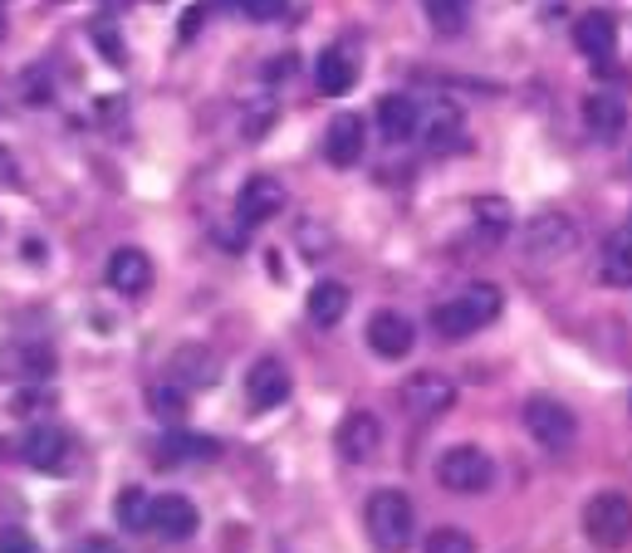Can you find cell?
Masks as SVG:
<instances>
[{
    "mask_svg": "<svg viewBox=\"0 0 632 553\" xmlns=\"http://www.w3.org/2000/svg\"><path fill=\"white\" fill-rule=\"evenodd\" d=\"M364 524L378 553H408L417 539V510L402 490H372L364 504Z\"/></svg>",
    "mask_w": 632,
    "mask_h": 553,
    "instance_id": "obj_1",
    "label": "cell"
},
{
    "mask_svg": "<svg viewBox=\"0 0 632 553\" xmlns=\"http://www.w3.org/2000/svg\"><path fill=\"white\" fill-rule=\"evenodd\" d=\"M501 304L505 295L495 285H471V289H461L456 299H446V304H436L432 309V329L436 338H471V333H481L485 323H495L501 319Z\"/></svg>",
    "mask_w": 632,
    "mask_h": 553,
    "instance_id": "obj_2",
    "label": "cell"
},
{
    "mask_svg": "<svg viewBox=\"0 0 632 553\" xmlns=\"http://www.w3.org/2000/svg\"><path fill=\"white\" fill-rule=\"evenodd\" d=\"M583 534L593 539L598 549H623L632 539V500L618 490H603L583 504Z\"/></svg>",
    "mask_w": 632,
    "mask_h": 553,
    "instance_id": "obj_3",
    "label": "cell"
},
{
    "mask_svg": "<svg viewBox=\"0 0 632 553\" xmlns=\"http://www.w3.org/2000/svg\"><path fill=\"white\" fill-rule=\"evenodd\" d=\"M436 480H442V490H451V494H481V490H491V480H495V460L485 456L481 446H451V450H442V460H436Z\"/></svg>",
    "mask_w": 632,
    "mask_h": 553,
    "instance_id": "obj_4",
    "label": "cell"
},
{
    "mask_svg": "<svg viewBox=\"0 0 632 553\" xmlns=\"http://www.w3.org/2000/svg\"><path fill=\"white\" fill-rule=\"evenodd\" d=\"M525 432L545 450H569L573 436H579V422H573V412L555 397H529L525 402Z\"/></svg>",
    "mask_w": 632,
    "mask_h": 553,
    "instance_id": "obj_5",
    "label": "cell"
},
{
    "mask_svg": "<svg viewBox=\"0 0 632 553\" xmlns=\"http://www.w3.org/2000/svg\"><path fill=\"white\" fill-rule=\"evenodd\" d=\"M579 245V225H573V216H563V211H545V216H535L525 225V251L529 259H563Z\"/></svg>",
    "mask_w": 632,
    "mask_h": 553,
    "instance_id": "obj_6",
    "label": "cell"
},
{
    "mask_svg": "<svg viewBox=\"0 0 632 553\" xmlns=\"http://www.w3.org/2000/svg\"><path fill=\"white\" fill-rule=\"evenodd\" d=\"M402 406L417 422H436L456 406V382L442 377V372H417V377L402 382Z\"/></svg>",
    "mask_w": 632,
    "mask_h": 553,
    "instance_id": "obj_7",
    "label": "cell"
},
{
    "mask_svg": "<svg viewBox=\"0 0 632 553\" xmlns=\"http://www.w3.org/2000/svg\"><path fill=\"white\" fill-rule=\"evenodd\" d=\"M334 446L348 466H368V460L382 450V422L372 412H348L334 432Z\"/></svg>",
    "mask_w": 632,
    "mask_h": 553,
    "instance_id": "obj_8",
    "label": "cell"
},
{
    "mask_svg": "<svg viewBox=\"0 0 632 553\" xmlns=\"http://www.w3.org/2000/svg\"><path fill=\"white\" fill-rule=\"evenodd\" d=\"M412 343H417V329H412L408 313H398V309H378V313L368 319V348H372L378 358H388V363L408 358V353H412Z\"/></svg>",
    "mask_w": 632,
    "mask_h": 553,
    "instance_id": "obj_9",
    "label": "cell"
},
{
    "mask_svg": "<svg viewBox=\"0 0 632 553\" xmlns=\"http://www.w3.org/2000/svg\"><path fill=\"white\" fill-rule=\"evenodd\" d=\"M20 456H25L30 470H50L54 476V470L70 466V436H64L54 422H40L20 436Z\"/></svg>",
    "mask_w": 632,
    "mask_h": 553,
    "instance_id": "obj_10",
    "label": "cell"
},
{
    "mask_svg": "<svg viewBox=\"0 0 632 553\" xmlns=\"http://www.w3.org/2000/svg\"><path fill=\"white\" fill-rule=\"evenodd\" d=\"M573 44H579L583 60L608 70L618 54V20L608 15V10H589V15H579V25H573Z\"/></svg>",
    "mask_w": 632,
    "mask_h": 553,
    "instance_id": "obj_11",
    "label": "cell"
},
{
    "mask_svg": "<svg viewBox=\"0 0 632 553\" xmlns=\"http://www.w3.org/2000/svg\"><path fill=\"white\" fill-rule=\"evenodd\" d=\"M368 152V128L358 113H338L329 123V132H324V157H329L334 167H358Z\"/></svg>",
    "mask_w": 632,
    "mask_h": 553,
    "instance_id": "obj_12",
    "label": "cell"
},
{
    "mask_svg": "<svg viewBox=\"0 0 632 553\" xmlns=\"http://www.w3.org/2000/svg\"><path fill=\"white\" fill-rule=\"evenodd\" d=\"M108 289L113 295H123V299H138V295H148V285H152V259L143 255V251H133V245H123V251H113L108 255Z\"/></svg>",
    "mask_w": 632,
    "mask_h": 553,
    "instance_id": "obj_13",
    "label": "cell"
},
{
    "mask_svg": "<svg viewBox=\"0 0 632 553\" xmlns=\"http://www.w3.org/2000/svg\"><path fill=\"white\" fill-rule=\"evenodd\" d=\"M280 211H285V187H280L275 177H251V182L241 187V196H235V216L245 225H265V221H275Z\"/></svg>",
    "mask_w": 632,
    "mask_h": 553,
    "instance_id": "obj_14",
    "label": "cell"
},
{
    "mask_svg": "<svg viewBox=\"0 0 632 553\" xmlns=\"http://www.w3.org/2000/svg\"><path fill=\"white\" fill-rule=\"evenodd\" d=\"M354 84H358L354 50H348V44H329V50L314 60V88H319L324 98H344Z\"/></svg>",
    "mask_w": 632,
    "mask_h": 553,
    "instance_id": "obj_15",
    "label": "cell"
},
{
    "mask_svg": "<svg viewBox=\"0 0 632 553\" xmlns=\"http://www.w3.org/2000/svg\"><path fill=\"white\" fill-rule=\"evenodd\" d=\"M217 377H221V358L211 353V348H201V343H187V348H177L172 353V382L177 387H187V392H207V387H217Z\"/></svg>",
    "mask_w": 632,
    "mask_h": 553,
    "instance_id": "obj_16",
    "label": "cell"
},
{
    "mask_svg": "<svg viewBox=\"0 0 632 553\" xmlns=\"http://www.w3.org/2000/svg\"><path fill=\"white\" fill-rule=\"evenodd\" d=\"M245 397H251L255 412H270L289 397V368L280 358H261L251 372H245Z\"/></svg>",
    "mask_w": 632,
    "mask_h": 553,
    "instance_id": "obj_17",
    "label": "cell"
},
{
    "mask_svg": "<svg viewBox=\"0 0 632 553\" xmlns=\"http://www.w3.org/2000/svg\"><path fill=\"white\" fill-rule=\"evenodd\" d=\"M0 372L15 382H35V387H44V377L54 372V348L44 343H10L6 353H0Z\"/></svg>",
    "mask_w": 632,
    "mask_h": 553,
    "instance_id": "obj_18",
    "label": "cell"
},
{
    "mask_svg": "<svg viewBox=\"0 0 632 553\" xmlns=\"http://www.w3.org/2000/svg\"><path fill=\"white\" fill-rule=\"evenodd\" d=\"M197 524H201V514L187 494H162V500H152V529L162 539H172V544L197 534Z\"/></svg>",
    "mask_w": 632,
    "mask_h": 553,
    "instance_id": "obj_19",
    "label": "cell"
},
{
    "mask_svg": "<svg viewBox=\"0 0 632 553\" xmlns=\"http://www.w3.org/2000/svg\"><path fill=\"white\" fill-rule=\"evenodd\" d=\"M217 456H221V446L197 432H172L157 446V466H191V460H217Z\"/></svg>",
    "mask_w": 632,
    "mask_h": 553,
    "instance_id": "obj_20",
    "label": "cell"
},
{
    "mask_svg": "<svg viewBox=\"0 0 632 553\" xmlns=\"http://www.w3.org/2000/svg\"><path fill=\"white\" fill-rule=\"evenodd\" d=\"M583 123H589L593 138L613 142L618 132L628 128V108H623V98H613V94H589V98H583Z\"/></svg>",
    "mask_w": 632,
    "mask_h": 553,
    "instance_id": "obj_21",
    "label": "cell"
},
{
    "mask_svg": "<svg viewBox=\"0 0 632 553\" xmlns=\"http://www.w3.org/2000/svg\"><path fill=\"white\" fill-rule=\"evenodd\" d=\"M378 128L388 142H408L417 132V104L408 94H382L378 98Z\"/></svg>",
    "mask_w": 632,
    "mask_h": 553,
    "instance_id": "obj_22",
    "label": "cell"
},
{
    "mask_svg": "<svg viewBox=\"0 0 632 553\" xmlns=\"http://www.w3.org/2000/svg\"><path fill=\"white\" fill-rule=\"evenodd\" d=\"M348 285H338V279H319V285L309 289V319L319 323V329H334L338 319L348 313Z\"/></svg>",
    "mask_w": 632,
    "mask_h": 553,
    "instance_id": "obj_23",
    "label": "cell"
},
{
    "mask_svg": "<svg viewBox=\"0 0 632 553\" xmlns=\"http://www.w3.org/2000/svg\"><path fill=\"white\" fill-rule=\"evenodd\" d=\"M598 275H603V285H613V289H632V231L608 241L603 269H598Z\"/></svg>",
    "mask_w": 632,
    "mask_h": 553,
    "instance_id": "obj_24",
    "label": "cell"
},
{
    "mask_svg": "<svg viewBox=\"0 0 632 553\" xmlns=\"http://www.w3.org/2000/svg\"><path fill=\"white\" fill-rule=\"evenodd\" d=\"M471 6H476V0H422V10H426L436 35H461L466 20H471Z\"/></svg>",
    "mask_w": 632,
    "mask_h": 553,
    "instance_id": "obj_25",
    "label": "cell"
},
{
    "mask_svg": "<svg viewBox=\"0 0 632 553\" xmlns=\"http://www.w3.org/2000/svg\"><path fill=\"white\" fill-rule=\"evenodd\" d=\"M113 519H118L128 534H143V529H152V500L143 490H123L118 500H113Z\"/></svg>",
    "mask_w": 632,
    "mask_h": 553,
    "instance_id": "obj_26",
    "label": "cell"
},
{
    "mask_svg": "<svg viewBox=\"0 0 632 553\" xmlns=\"http://www.w3.org/2000/svg\"><path fill=\"white\" fill-rule=\"evenodd\" d=\"M471 216H476L485 241H501V235H510V225H515V211L505 206L501 196H481L476 206H471Z\"/></svg>",
    "mask_w": 632,
    "mask_h": 553,
    "instance_id": "obj_27",
    "label": "cell"
},
{
    "mask_svg": "<svg viewBox=\"0 0 632 553\" xmlns=\"http://www.w3.org/2000/svg\"><path fill=\"white\" fill-rule=\"evenodd\" d=\"M426 142H432V152H456L461 148V113L451 104H436L432 123H426Z\"/></svg>",
    "mask_w": 632,
    "mask_h": 553,
    "instance_id": "obj_28",
    "label": "cell"
},
{
    "mask_svg": "<svg viewBox=\"0 0 632 553\" xmlns=\"http://www.w3.org/2000/svg\"><path fill=\"white\" fill-rule=\"evenodd\" d=\"M148 406H152L157 416H167V422H177V416L187 412V387H177L172 377H167V382H157V387L148 392Z\"/></svg>",
    "mask_w": 632,
    "mask_h": 553,
    "instance_id": "obj_29",
    "label": "cell"
},
{
    "mask_svg": "<svg viewBox=\"0 0 632 553\" xmlns=\"http://www.w3.org/2000/svg\"><path fill=\"white\" fill-rule=\"evenodd\" d=\"M422 553H476V539H471L466 529H432Z\"/></svg>",
    "mask_w": 632,
    "mask_h": 553,
    "instance_id": "obj_30",
    "label": "cell"
},
{
    "mask_svg": "<svg viewBox=\"0 0 632 553\" xmlns=\"http://www.w3.org/2000/svg\"><path fill=\"white\" fill-rule=\"evenodd\" d=\"M235 6H241L251 20H275V15H285L289 0H235Z\"/></svg>",
    "mask_w": 632,
    "mask_h": 553,
    "instance_id": "obj_31",
    "label": "cell"
},
{
    "mask_svg": "<svg viewBox=\"0 0 632 553\" xmlns=\"http://www.w3.org/2000/svg\"><path fill=\"white\" fill-rule=\"evenodd\" d=\"M0 553H40V544L25 529H0Z\"/></svg>",
    "mask_w": 632,
    "mask_h": 553,
    "instance_id": "obj_32",
    "label": "cell"
},
{
    "mask_svg": "<svg viewBox=\"0 0 632 553\" xmlns=\"http://www.w3.org/2000/svg\"><path fill=\"white\" fill-rule=\"evenodd\" d=\"M74 553H123V549H118V539H108V534H84L74 544Z\"/></svg>",
    "mask_w": 632,
    "mask_h": 553,
    "instance_id": "obj_33",
    "label": "cell"
},
{
    "mask_svg": "<svg viewBox=\"0 0 632 553\" xmlns=\"http://www.w3.org/2000/svg\"><path fill=\"white\" fill-rule=\"evenodd\" d=\"M25 94H30V104H44V98L54 94V84H50V74H30V84H25Z\"/></svg>",
    "mask_w": 632,
    "mask_h": 553,
    "instance_id": "obj_34",
    "label": "cell"
},
{
    "mask_svg": "<svg viewBox=\"0 0 632 553\" xmlns=\"http://www.w3.org/2000/svg\"><path fill=\"white\" fill-rule=\"evenodd\" d=\"M6 177H15V157L0 148V182H6Z\"/></svg>",
    "mask_w": 632,
    "mask_h": 553,
    "instance_id": "obj_35",
    "label": "cell"
},
{
    "mask_svg": "<svg viewBox=\"0 0 632 553\" xmlns=\"http://www.w3.org/2000/svg\"><path fill=\"white\" fill-rule=\"evenodd\" d=\"M0 40H6V15H0Z\"/></svg>",
    "mask_w": 632,
    "mask_h": 553,
    "instance_id": "obj_36",
    "label": "cell"
}]
</instances>
